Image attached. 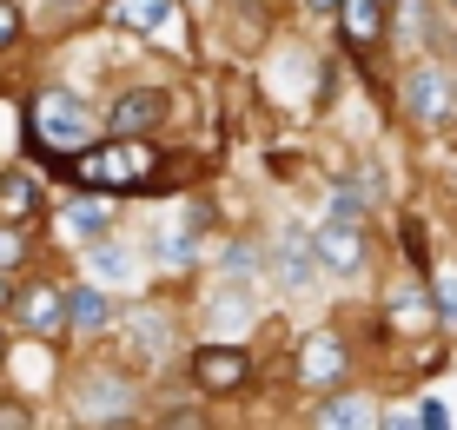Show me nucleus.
Returning a JSON list of instances; mask_svg holds the SVG:
<instances>
[{
	"instance_id": "f257e3e1",
	"label": "nucleus",
	"mask_w": 457,
	"mask_h": 430,
	"mask_svg": "<svg viewBox=\"0 0 457 430\" xmlns=\"http://www.w3.org/2000/svg\"><path fill=\"white\" fill-rule=\"evenodd\" d=\"M153 179H160V146L146 133H106L73 153V186L87 193H153Z\"/></svg>"
},
{
	"instance_id": "f03ea898",
	"label": "nucleus",
	"mask_w": 457,
	"mask_h": 430,
	"mask_svg": "<svg viewBox=\"0 0 457 430\" xmlns=\"http://www.w3.org/2000/svg\"><path fill=\"white\" fill-rule=\"evenodd\" d=\"M34 139L54 159H73V153H87L93 146V126H87V106H80V93H67V87H46L40 100H34Z\"/></svg>"
},
{
	"instance_id": "7ed1b4c3",
	"label": "nucleus",
	"mask_w": 457,
	"mask_h": 430,
	"mask_svg": "<svg viewBox=\"0 0 457 430\" xmlns=\"http://www.w3.org/2000/svg\"><path fill=\"white\" fill-rule=\"evenodd\" d=\"M245 377H252L245 344H199V351H193V385H199V397H226V391H239Z\"/></svg>"
},
{
	"instance_id": "20e7f679",
	"label": "nucleus",
	"mask_w": 457,
	"mask_h": 430,
	"mask_svg": "<svg viewBox=\"0 0 457 430\" xmlns=\"http://www.w3.org/2000/svg\"><path fill=\"white\" fill-rule=\"evenodd\" d=\"M172 113V100L160 87H133V93H120L113 106H106V133H160Z\"/></svg>"
},
{
	"instance_id": "39448f33",
	"label": "nucleus",
	"mask_w": 457,
	"mask_h": 430,
	"mask_svg": "<svg viewBox=\"0 0 457 430\" xmlns=\"http://www.w3.org/2000/svg\"><path fill=\"white\" fill-rule=\"evenodd\" d=\"M13 318H21L34 338H60V331L73 325L67 318V292H54V285H27V292L13 298Z\"/></svg>"
},
{
	"instance_id": "423d86ee",
	"label": "nucleus",
	"mask_w": 457,
	"mask_h": 430,
	"mask_svg": "<svg viewBox=\"0 0 457 430\" xmlns=\"http://www.w3.org/2000/svg\"><path fill=\"white\" fill-rule=\"evenodd\" d=\"M312 245H319V265H325V272H358V265H365V232H358L352 212H332V226L312 238Z\"/></svg>"
},
{
	"instance_id": "0eeeda50",
	"label": "nucleus",
	"mask_w": 457,
	"mask_h": 430,
	"mask_svg": "<svg viewBox=\"0 0 457 430\" xmlns=\"http://www.w3.org/2000/svg\"><path fill=\"white\" fill-rule=\"evenodd\" d=\"M404 113L411 120H451V79L437 73V67H418V73H404Z\"/></svg>"
},
{
	"instance_id": "6e6552de",
	"label": "nucleus",
	"mask_w": 457,
	"mask_h": 430,
	"mask_svg": "<svg viewBox=\"0 0 457 430\" xmlns=\"http://www.w3.org/2000/svg\"><path fill=\"white\" fill-rule=\"evenodd\" d=\"M338 371H345V344L332 338V331H312L305 351H298V364H292V377H298V385H332Z\"/></svg>"
},
{
	"instance_id": "1a4fd4ad",
	"label": "nucleus",
	"mask_w": 457,
	"mask_h": 430,
	"mask_svg": "<svg viewBox=\"0 0 457 430\" xmlns=\"http://www.w3.org/2000/svg\"><path fill=\"white\" fill-rule=\"evenodd\" d=\"M166 21H172V0H106V27H126V34H153Z\"/></svg>"
},
{
	"instance_id": "9d476101",
	"label": "nucleus",
	"mask_w": 457,
	"mask_h": 430,
	"mask_svg": "<svg viewBox=\"0 0 457 430\" xmlns=\"http://www.w3.org/2000/svg\"><path fill=\"white\" fill-rule=\"evenodd\" d=\"M73 410H80L87 424H113V418H126L133 404H126V385H113V377H93V385L73 397Z\"/></svg>"
},
{
	"instance_id": "9b49d317",
	"label": "nucleus",
	"mask_w": 457,
	"mask_h": 430,
	"mask_svg": "<svg viewBox=\"0 0 457 430\" xmlns=\"http://www.w3.org/2000/svg\"><path fill=\"white\" fill-rule=\"evenodd\" d=\"M338 21H345V40H352L358 54H371L378 34H385V0H345Z\"/></svg>"
},
{
	"instance_id": "f8f14e48",
	"label": "nucleus",
	"mask_w": 457,
	"mask_h": 430,
	"mask_svg": "<svg viewBox=\"0 0 457 430\" xmlns=\"http://www.w3.org/2000/svg\"><path fill=\"white\" fill-rule=\"evenodd\" d=\"M67 318L80 338H93V331H106V318H113V305H106L100 285H80V292H67Z\"/></svg>"
},
{
	"instance_id": "ddd939ff",
	"label": "nucleus",
	"mask_w": 457,
	"mask_h": 430,
	"mask_svg": "<svg viewBox=\"0 0 457 430\" xmlns=\"http://www.w3.org/2000/svg\"><path fill=\"white\" fill-rule=\"evenodd\" d=\"M0 212H7V219H34L40 212V179H34V172H7V179H0Z\"/></svg>"
},
{
	"instance_id": "4468645a",
	"label": "nucleus",
	"mask_w": 457,
	"mask_h": 430,
	"mask_svg": "<svg viewBox=\"0 0 457 430\" xmlns=\"http://www.w3.org/2000/svg\"><path fill=\"white\" fill-rule=\"evenodd\" d=\"M106 226H113V205H106V199H73L67 205V232L73 238H100Z\"/></svg>"
},
{
	"instance_id": "2eb2a0df",
	"label": "nucleus",
	"mask_w": 457,
	"mask_h": 430,
	"mask_svg": "<svg viewBox=\"0 0 457 430\" xmlns=\"http://www.w3.org/2000/svg\"><path fill=\"white\" fill-rule=\"evenodd\" d=\"M21 259H27V232H21V226L7 219V226H0V272H13Z\"/></svg>"
},
{
	"instance_id": "dca6fc26",
	"label": "nucleus",
	"mask_w": 457,
	"mask_h": 430,
	"mask_svg": "<svg viewBox=\"0 0 457 430\" xmlns=\"http://www.w3.org/2000/svg\"><path fill=\"white\" fill-rule=\"evenodd\" d=\"M13 40H21V7H13V0H0V54H7Z\"/></svg>"
},
{
	"instance_id": "f3484780",
	"label": "nucleus",
	"mask_w": 457,
	"mask_h": 430,
	"mask_svg": "<svg viewBox=\"0 0 457 430\" xmlns=\"http://www.w3.org/2000/svg\"><path fill=\"white\" fill-rule=\"evenodd\" d=\"M319 424H365V404H325Z\"/></svg>"
},
{
	"instance_id": "a211bd4d",
	"label": "nucleus",
	"mask_w": 457,
	"mask_h": 430,
	"mask_svg": "<svg viewBox=\"0 0 457 430\" xmlns=\"http://www.w3.org/2000/svg\"><path fill=\"white\" fill-rule=\"evenodd\" d=\"M437 318L457 325V278H437Z\"/></svg>"
},
{
	"instance_id": "6ab92c4d",
	"label": "nucleus",
	"mask_w": 457,
	"mask_h": 430,
	"mask_svg": "<svg viewBox=\"0 0 457 430\" xmlns=\"http://www.w3.org/2000/svg\"><path fill=\"white\" fill-rule=\"evenodd\" d=\"M0 424H34V410H21V404H0Z\"/></svg>"
},
{
	"instance_id": "aec40b11",
	"label": "nucleus",
	"mask_w": 457,
	"mask_h": 430,
	"mask_svg": "<svg viewBox=\"0 0 457 430\" xmlns=\"http://www.w3.org/2000/svg\"><path fill=\"white\" fill-rule=\"evenodd\" d=\"M305 7H319V13H338V7H345V0H305Z\"/></svg>"
},
{
	"instance_id": "412c9836",
	"label": "nucleus",
	"mask_w": 457,
	"mask_h": 430,
	"mask_svg": "<svg viewBox=\"0 0 457 430\" xmlns=\"http://www.w3.org/2000/svg\"><path fill=\"white\" fill-rule=\"evenodd\" d=\"M0 305H7V285H0Z\"/></svg>"
},
{
	"instance_id": "4be33fe9",
	"label": "nucleus",
	"mask_w": 457,
	"mask_h": 430,
	"mask_svg": "<svg viewBox=\"0 0 457 430\" xmlns=\"http://www.w3.org/2000/svg\"><path fill=\"white\" fill-rule=\"evenodd\" d=\"M0 358H7V338H0Z\"/></svg>"
},
{
	"instance_id": "5701e85b",
	"label": "nucleus",
	"mask_w": 457,
	"mask_h": 430,
	"mask_svg": "<svg viewBox=\"0 0 457 430\" xmlns=\"http://www.w3.org/2000/svg\"><path fill=\"white\" fill-rule=\"evenodd\" d=\"M385 7H398V0H385Z\"/></svg>"
},
{
	"instance_id": "b1692460",
	"label": "nucleus",
	"mask_w": 457,
	"mask_h": 430,
	"mask_svg": "<svg viewBox=\"0 0 457 430\" xmlns=\"http://www.w3.org/2000/svg\"><path fill=\"white\" fill-rule=\"evenodd\" d=\"M451 7H457V0H451Z\"/></svg>"
}]
</instances>
